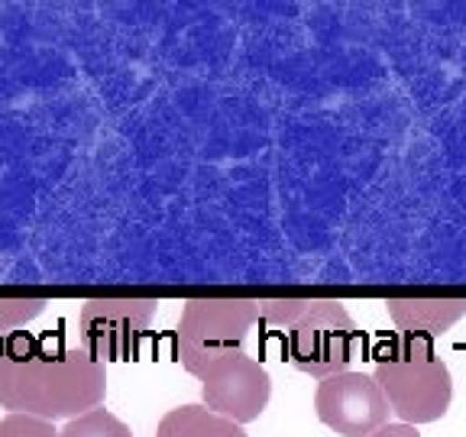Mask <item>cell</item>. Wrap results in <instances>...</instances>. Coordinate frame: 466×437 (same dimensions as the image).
Here are the masks:
<instances>
[{
	"label": "cell",
	"mask_w": 466,
	"mask_h": 437,
	"mask_svg": "<svg viewBox=\"0 0 466 437\" xmlns=\"http://www.w3.org/2000/svg\"><path fill=\"white\" fill-rule=\"evenodd\" d=\"M107 366L85 347L29 334L0 340V408L43 422H72L104 405Z\"/></svg>",
	"instance_id": "6da1fadb"
},
{
	"label": "cell",
	"mask_w": 466,
	"mask_h": 437,
	"mask_svg": "<svg viewBox=\"0 0 466 437\" xmlns=\"http://www.w3.org/2000/svg\"><path fill=\"white\" fill-rule=\"evenodd\" d=\"M372 437H421V434H418L415 424H405V422H401V424H386V428H379Z\"/></svg>",
	"instance_id": "4fadbf2b"
},
{
	"label": "cell",
	"mask_w": 466,
	"mask_h": 437,
	"mask_svg": "<svg viewBox=\"0 0 466 437\" xmlns=\"http://www.w3.org/2000/svg\"><path fill=\"white\" fill-rule=\"evenodd\" d=\"M386 311L399 334L434 340L466 318V299H389Z\"/></svg>",
	"instance_id": "ba28073f"
},
{
	"label": "cell",
	"mask_w": 466,
	"mask_h": 437,
	"mask_svg": "<svg viewBox=\"0 0 466 437\" xmlns=\"http://www.w3.org/2000/svg\"><path fill=\"white\" fill-rule=\"evenodd\" d=\"M58 437H133V431L101 405V408H91L87 415L66 422V428L58 431Z\"/></svg>",
	"instance_id": "30bf717a"
},
{
	"label": "cell",
	"mask_w": 466,
	"mask_h": 437,
	"mask_svg": "<svg viewBox=\"0 0 466 437\" xmlns=\"http://www.w3.org/2000/svg\"><path fill=\"white\" fill-rule=\"evenodd\" d=\"M159 311L156 299H91L81 305V347L97 363H127L139 357Z\"/></svg>",
	"instance_id": "5b68a950"
},
{
	"label": "cell",
	"mask_w": 466,
	"mask_h": 437,
	"mask_svg": "<svg viewBox=\"0 0 466 437\" xmlns=\"http://www.w3.org/2000/svg\"><path fill=\"white\" fill-rule=\"evenodd\" d=\"M259 320L253 299H191L178 318V360L185 372L201 379L218 360L243 353L249 330Z\"/></svg>",
	"instance_id": "277c9868"
},
{
	"label": "cell",
	"mask_w": 466,
	"mask_h": 437,
	"mask_svg": "<svg viewBox=\"0 0 466 437\" xmlns=\"http://www.w3.org/2000/svg\"><path fill=\"white\" fill-rule=\"evenodd\" d=\"M204 408L214 415L230 418L237 424H249L266 412L272 399V376L259 360L247 353H233L211 366L201 376Z\"/></svg>",
	"instance_id": "52a82bcc"
},
{
	"label": "cell",
	"mask_w": 466,
	"mask_h": 437,
	"mask_svg": "<svg viewBox=\"0 0 466 437\" xmlns=\"http://www.w3.org/2000/svg\"><path fill=\"white\" fill-rule=\"evenodd\" d=\"M46 305L49 301L43 299H0V330L16 334L29 320H36L46 311Z\"/></svg>",
	"instance_id": "8fae6325"
},
{
	"label": "cell",
	"mask_w": 466,
	"mask_h": 437,
	"mask_svg": "<svg viewBox=\"0 0 466 437\" xmlns=\"http://www.w3.org/2000/svg\"><path fill=\"white\" fill-rule=\"evenodd\" d=\"M156 437H247V431L204 405H178L162 415Z\"/></svg>",
	"instance_id": "9c48e42d"
},
{
	"label": "cell",
	"mask_w": 466,
	"mask_h": 437,
	"mask_svg": "<svg viewBox=\"0 0 466 437\" xmlns=\"http://www.w3.org/2000/svg\"><path fill=\"white\" fill-rule=\"evenodd\" d=\"M372 379L386 395L389 408L405 424H431L447 415L453 401L451 370L437 357L434 340L395 334L376 350Z\"/></svg>",
	"instance_id": "3957f363"
},
{
	"label": "cell",
	"mask_w": 466,
	"mask_h": 437,
	"mask_svg": "<svg viewBox=\"0 0 466 437\" xmlns=\"http://www.w3.org/2000/svg\"><path fill=\"white\" fill-rule=\"evenodd\" d=\"M389 401L366 372H340L320 379L314 392V415L340 437H372L389 424Z\"/></svg>",
	"instance_id": "8992f818"
},
{
	"label": "cell",
	"mask_w": 466,
	"mask_h": 437,
	"mask_svg": "<svg viewBox=\"0 0 466 437\" xmlns=\"http://www.w3.org/2000/svg\"><path fill=\"white\" fill-rule=\"evenodd\" d=\"M0 437H58L56 424L33 415H7L0 418Z\"/></svg>",
	"instance_id": "7c38bea8"
},
{
	"label": "cell",
	"mask_w": 466,
	"mask_h": 437,
	"mask_svg": "<svg viewBox=\"0 0 466 437\" xmlns=\"http://www.w3.org/2000/svg\"><path fill=\"white\" fill-rule=\"evenodd\" d=\"M259 320L285 340L291 370L311 379L350 372L360 353V330L340 301L330 299H276L259 301Z\"/></svg>",
	"instance_id": "7a4b0ae2"
}]
</instances>
